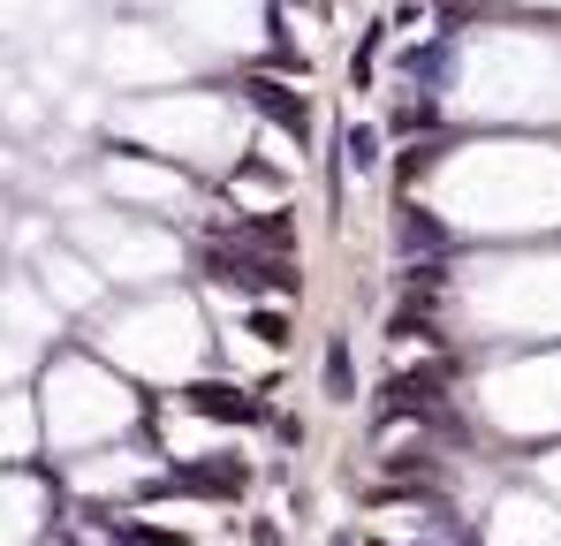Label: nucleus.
<instances>
[{
	"mask_svg": "<svg viewBox=\"0 0 561 546\" xmlns=\"http://www.w3.org/2000/svg\"><path fill=\"white\" fill-rule=\"evenodd\" d=\"M456 251V228L440 220V213H425L417 197H402L394 205V266H433V259H448Z\"/></svg>",
	"mask_w": 561,
	"mask_h": 546,
	"instance_id": "obj_1",
	"label": "nucleus"
},
{
	"mask_svg": "<svg viewBox=\"0 0 561 546\" xmlns=\"http://www.w3.org/2000/svg\"><path fill=\"white\" fill-rule=\"evenodd\" d=\"M379 168H387V129H379V122H350V129H342V175L373 182Z\"/></svg>",
	"mask_w": 561,
	"mask_h": 546,
	"instance_id": "obj_5",
	"label": "nucleus"
},
{
	"mask_svg": "<svg viewBox=\"0 0 561 546\" xmlns=\"http://www.w3.org/2000/svg\"><path fill=\"white\" fill-rule=\"evenodd\" d=\"M183 410L220 418V425H259V418H274V402H266L259 387H243V379H190V387H183Z\"/></svg>",
	"mask_w": 561,
	"mask_h": 546,
	"instance_id": "obj_2",
	"label": "nucleus"
},
{
	"mask_svg": "<svg viewBox=\"0 0 561 546\" xmlns=\"http://www.w3.org/2000/svg\"><path fill=\"white\" fill-rule=\"evenodd\" d=\"M327 546H357V539H350V532H334V539H327Z\"/></svg>",
	"mask_w": 561,
	"mask_h": 546,
	"instance_id": "obj_7",
	"label": "nucleus"
},
{
	"mask_svg": "<svg viewBox=\"0 0 561 546\" xmlns=\"http://www.w3.org/2000/svg\"><path fill=\"white\" fill-rule=\"evenodd\" d=\"M243 334H259V350H288V334H296V327H288V311H280V304H243Z\"/></svg>",
	"mask_w": 561,
	"mask_h": 546,
	"instance_id": "obj_6",
	"label": "nucleus"
},
{
	"mask_svg": "<svg viewBox=\"0 0 561 546\" xmlns=\"http://www.w3.org/2000/svg\"><path fill=\"white\" fill-rule=\"evenodd\" d=\"M319 395H327L334 410H350V402H357V342H350L342 327H334V334H327V350H319Z\"/></svg>",
	"mask_w": 561,
	"mask_h": 546,
	"instance_id": "obj_4",
	"label": "nucleus"
},
{
	"mask_svg": "<svg viewBox=\"0 0 561 546\" xmlns=\"http://www.w3.org/2000/svg\"><path fill=\"white\" fill-rule=\"evenodd\" d=\"M243 99L274 122L280 137H296V145H311V99L304 91H288L280 77H243Z\"/></svg>",
	"mask_w": 561,
	"mask_h": 546,
	"instance_id": "obj_3",
	"label": "nucleus"
}]
</instances>
